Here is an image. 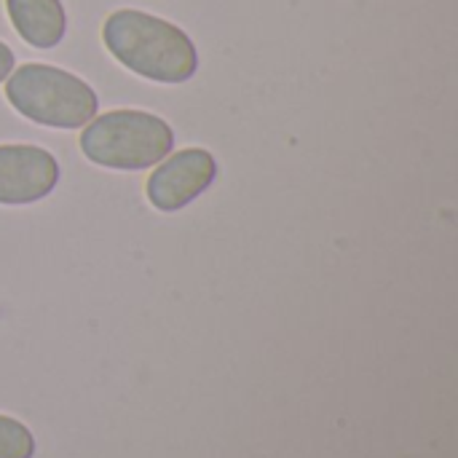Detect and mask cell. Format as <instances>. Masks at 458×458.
<instances>
[{"label": "cell", "instance_id": "cell-4", "mask_svg": "<svg viewBox=\"0 0 458 458\" xmlns=\"http://www.w3.org/2000/svg\"><path fill=\"white\" fill-rule=\"evenodd\" d=\"M217 177V161L204 148H185L166 156L148 177L145 193L161 212H177L196 201Z\"/></svg>", "mask_w": 458, "mask_h": 458}, {"label": "cell", "instance_id": "cell-5", "mask_svg": "<svg viewBox=\"0 0 458 458\" xmlns=\"http://www.w3.org/2000/svg\"><path fill=\"white\" fill-rule=\"evenodd\" d=\"M56 182L59 164L48 150L35 145H0V204H35Z\"/></svg>", "mask_w": 458, "mask_h": 458}, {"label": "cell", "instance_id": "cell-8", "mask_svg": "<svg viewBox=\"0 0 458 458\" xmlns=\"http://www.w3.org/2000/svg\"><path fill=\"white\" fill-rule=\"evenodd\" d=\"M13 62H16V56H13V51L0 40V83L13 72Z\"/></svg>", "mask_w": 458, "mask_h": 458}, {"label": "cell", "instance_id": "cell-2", "mask_svg": "<svg viewBox=\"0 0 458 458\" xmlns=\"http://www.w3.org/2000/svg\"><path fill=\"white\" fill-rule=\"evenodd\" d=\"M174 148L172 126L145 110H113L86 123L81 150L91 164L140 172L161 164Z\"/></svg>", "mask_w": 458, "mask_h": 458}, {"label": "cell", "instance_id": "cell-6", "mask_svg": "<svg viewBox=\"0 0 458 458\" xmlns=\"http://www.w3.org/2000/svg\"><path fill=\"white\" fill-rule=\"evenodd\" d=\"M5 11L19 38L32 48H54L67 32L62 0H5Z\"/></svg>", "mask_w": 458, "mask_h": 458}, {"label": "cell", "instance_id": "cell-3", "mask_svg": "<svg viewBox=\"0 0 458 458\" xmlns=\"http://www.w3.org/2000/svg\"><path fill=\"white\" fill-rule=\"evenodd\" d=\"M5 99L24 118L51 129H81L99 107L94 89L51 64H21L5 78Z\"/></svg>", "mask_w": 458, "mask_h": 458}, {"label": "cell", "instance_id": "cell-7", "mask_svg": "<svg viewBox=\"0 0 458 458\" xmlns=\"http://www.w3.org/2000/svg\"><path fill=\"white\" fill-rule=\"evenodd\" d=\"M35 456V437L32 432L8 416H0V458H32Z\"/></svg>", "mask_w": 458, "mask_h": 458}, {"label": "cell", "instance_id": "cell-1", "mask_svg": "<svg viewBox=\"0 0 458 458\" xmlns=\"http://www.w3.org/2000/svg\"><path fill=\"white\" fill-rule=\"evenodd\" d=\"M102 40L126 70L156 83H185L199 70V51L188 32L145 11L110 13Z\"/></svg>", "mask_w": 458, "mask_h": 458}]
</instances>
